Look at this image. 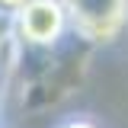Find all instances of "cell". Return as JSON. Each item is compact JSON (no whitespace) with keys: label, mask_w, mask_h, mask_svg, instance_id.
<instances>
[{"label":"cell","mask_w":128,"mask_h":128,"mask_svg":"<svg viewBox=\"0 0 128 128\" xmlns=\"http://www.w3.org/2000/svg\"><path fill=\"white\" fill-rule=\"evenodd\" d=\"M70 29L86 42H112L128 26V0H61Z\"/></svg>","instance_id":"1"},{"label":"cell","mask_w":128,"mask_h":128,"mask_svg":"<svg viewBox=\"0 0 128 128\" xmlns=\"http://www.w3.org/2000/svg\"><path fill=\"white\" fill-rule=\"evenodd\" d=\"M13 32L29 48H54L70 32V19L61 0H29L13 16Z\"/></svg>","instance_id":"2"},{"label":"cell","mask_w":128,"mask_h":128,"mask_svg":"<svg viewBox=\"0 0 128 128\" xmlns=\"http://www.w3.org/2000/svg\"><path fill=\"white\" fill-rule=\"evenodd\" d=\"M29 0H0V13H6V16H16L22 6H26Z\"/></svg>","instance_id":"3"},{"label":"cell","mask_w":128,"mask_h":128,"mask_svg":"<svg viewBox=\"0 0 128 128\" xmlns=\"http://www.w3.org/2000/svg\"><path fill=\"white\" fill-rule=\"evenodd\" d=\"M58 128H99V125H93L90 118H70V122H64V125H58Z\"/></svg>","instance_id":"4"}]
</instances>
